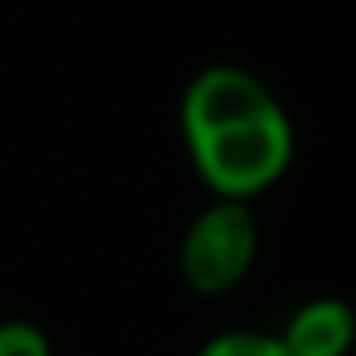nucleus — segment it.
Listing matches in <instances>:
<instances>
[{"mask_svg":"<svg viewBox=\"0 0 356 356\" xmlns=\"http://www.w3.org/2000/svg\"><path fill=\"white\" fill-rule=\"evenodd\" d=\"M181 130L197 176L227 202L273 189L293 159L281 101L243 67H206L181 97Z\"/></svg>","mask_w":356,"mask_h":356,"instance_id":"f257e3e1","label":"nucleus"},{"mask_svg":"<svg viewBox=\"0 0 356 356\" xmlns=\"http://www.w3.org/2000/svg\"><path fill=\"white\" fill-rule=\"evenodd\" d=\"M281 343L289 356H348L356 343V314L339 298H314L289 318Z\"/></svg>","mask_w":356,"mask_h":356,"instance_id":"7ed1b4c3","label":"nucleus"},{"mask_svg":"<svg viewBox=\"0 0 356 356\" xmlns=\"http://www.w3.org/2000/svg\"><path fill=\"white\" fill-rule=\"evenodd\" d=\"M197 356H289V348L281 343V335H264V331H222V335L206 339Z\"/></svg>","mask_w":356,"mask_h":356,"instance_id":"20e7f679","label":"nucleus"},{"mask_svg":"<svg viewBox=\"0 0 356 356\" xmlns=\"http://www.w3.org/2000/svg\"><path fill=\"white\" fill-rule=\"evenodd\" d=\"M0 356H55V343L38 323L5 318L0 323Z\"/></svg>","mask_w":356,"mask_h":356,"instance_id":"39448f33","label":"nucleus"},{"mask_svg":"<svg viewBox=\"0 0 356 356\" xmlns=\"http://www.w3.org/2000/svg\"><path fill=\"white\" fill-rule=\"evenodd\" d=\"M256 248H260V231L248 202L218 197L210 210H202L189 222L181 239V277L193 293L218 298L248 277Z\"/></svg>","mask_w":356,"mask_h":356,"instance_id":"f03ea898","label":"nucleus"}]
</instances>
